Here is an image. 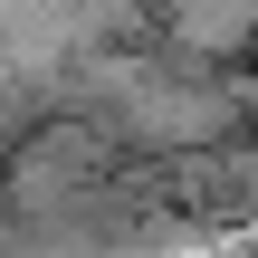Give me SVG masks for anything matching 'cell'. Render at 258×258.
<instances>
[{"label":"cell","instance_id":"obj_1","mask_svg":"<svg viewBox=\"0 0 258 258\" xmlns=\"http://www.w3.org/2000/svg\"><path fill=\"white\" fill-rule=\"evenodd\" d=\"M153 29H163L172 57L220 67V57H249L258 48V0H153Z\"/></svg>","mask_w":258,"mask_h":258},{"label":"cell","instance_id":"obj_2","mask_svg":"<svg viewBox=\"0 0 258 258\" xmlns=\"http://www.w3.org/2000/svg\"><path fill=\"white\" fill-rule=\"evenodd\" d=\"M239 115H249V134H258V77H249V86H239Z\"/></svg>","mask_w":258,"mask_h":258}]
</instances>
